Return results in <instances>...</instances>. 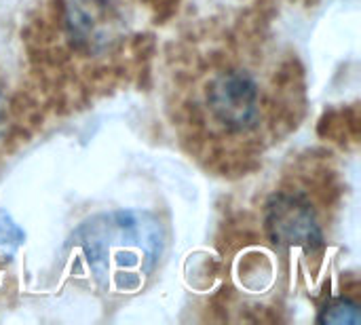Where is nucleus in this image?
<instances>
[{
  "mask_svg": "<svg viewBox=\"0 0 361 325\" xmlns=\"http://www.w3.org/2000/svg\"><path fill=\"white\" fill-rule=\"evenodd\" d=\"M76 243L97 281L116 292H135L159 264L163 226L144 211H112L85 222Z\"/></svg>",
  "mask_w": 361,
  "mask_h": 325,
  "instance_id": "obj_1",
  "label": "nucleus"
},
{
  "mask_svg": "<svg viewBox=\"0 0 361 325\" xmlns=\"http://www.w3.org/2000/svg\"><path fill=\"white\" fill-rule=\"evenodd\" d=\"M203 106L220 131L231 135L247 133L262 118L260 85L250 72L239 68L216 72L203 89Z\"/></svg>",
  "mask_w": 361,
  "mask_h": 325,
  "instance_id": "obj_2",
  "label": "nucleus"
},
{
  "mask_svg": "<svg viewBox=\"0 0 361 325\" xmlns=\"http://www.w3.org/2000/svg\"><path fill=\"white\" fill-rule=\"evenodd\" d=\"M267 231L277 245L315 252L324 245L319 220L302 197L275 195L267 205Z\"/></svg>",
  "mask_w": 361,
  "mask_h": 325,
  "instance_id": "obj_3",
  "label": "nucleus"
},
{
  "mask_svg": "<svg viewBox=\"0 0 361 325\" xmlns=\"http://www.w3.org/2000/svg\"><path fill=\"white\" fill-rule=\"evenodd\" d=\"M116 23H118L116 13L106 2H97V0L78 2L76 6L70 8L68 15L72 40L87 51L108 47V42L114 38Z\"/></svg>",
  "mask_w": 361,
  "mask_h": 325,
  "instance_id": "obj_4",
  "label": "nucleus"
},
{
  "mask_svg": "<svg viewBox=\"0 0 361 325\" xmlns=\"http://www.w3.org/2000/svg\"><path fill=\"white\" fill-rule=\"evenodd\" d=\"M319 324H336V325H360L361 315L355 302L347 298H336L322 309Z\"/></svg>",
  "mask_w": 361,
  "mask_h": 325,
  "instance_id": "obj_5",
  "label": "nucleus"
},
{
  "mask_svg": "<svg viewBox=\"0 0 361 325\" xmlns=\"http://www.w3.org/2000/svg\"><path fill=\"white\" fill-rule=\"evenodd\" d=\"M23 243V231L11 220L6 211L0 209V245L2 247H19Z\"/></svg>",
  "mask_w": 361,
  "mask_h": 325,
  "instance_id": "obj_6",
  "label": "nucleus"
},
{
  "mask_svg": "<svg viewBox=\"0 0 361 325\" xmlns=\"http://www.w3.org/2000/svg\"><path fill=\"white\" fill-rule=\"evenodd\" d=\"M4 129H6V104L0 95V140L4 135Z\"/></svg>",
  "mask_w": 361,
  "mask_h": 325,
  "instance_id": "obj_7",
  "label": "nucleus"
}]
</instances>
